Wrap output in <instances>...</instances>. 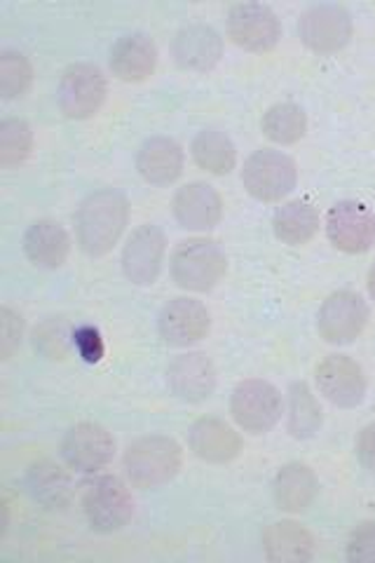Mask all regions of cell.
Wrapping results in <instances>:
<instances>
[{"instance_id":"1","label":"cell","mask_w":375,"mask_h":563,"mask_svg":"<svg viewBox=\"0 0 375 563\" xmlns=\"http://www.w3.org/2000/svg\"><path fill=\"white\" fill-rule=\"evenodd\" d=\"M130 221V202L115 188L89 192L76 211V238L80 250L101 258L109 254Z\"/></svg>"},{"instance_id":"2","label":"cell","mask_w":375,"mask_h":563,"mask_svg":"<svg viewBox=\"0 0 375 563\" xmlns=\"http://www.w3.org/2000/svg\"><path fill=\"white\" fill-rule=\"evenodd\" d=\"M124 472L134 488H159L169 484L184 465V451L172 437L151 434L132 442L124 451Z\"/></svg>"},{"instance_id":"3","label":"cell","mask_w":375,"mask_h":563,"mask_svg":"<svg viewBox=\"0 0 375 563\" xmlns=\"http://www.w3.org/2000/svg\"><path fill=\"white\" fill-rule=\"evenodd\" d=\"M172 279L178 287L195 294H207L219 285L228 271V258L213 240H186L172 254Z\"/></svg>"},{"instance_id":"4","label":"cell","mask_w":375,"mask_h":563,"mask_svg":"<svg viewBox=\"0 0 375 563\" xmlns=\"http://www.w3.org/2000/svg\"><path fill=\"white\" fill-rule=\"evenodd\" d=\"M242 184L249 196L258 202H279L298 184V167L294 157L282 151L263 148L246 157Z\"/></svg>"},{"instance_id":"5","label":"cell","mask_w":375,"mask_h":563,"mask_svg":"<svg viewBox=\"0 0 375 563\" xmlns=\"http://www.w3.org/2000/svg\"><path fill=\"white\" fill-rule=\"evenodd\" d=\"M82 512L97 533H115L134 517V498L118 477H97L82 488Z\"/></svg>"},{"instance_id":"6","label":"cell","mask_w":375,"mask_h":563,"mask_svg":"<svg viewBox=\"0 0 375 563\" xmlns=\"http://www.w3.org/2000/svg\"><path fill=\"white\" fill-rule=\"evenodd\" d=\"M282 395L273 383L261 378L242 380L230 397V413L249 434L271 432L282 418Z\"/></svg>"},{"instance_id":"7","label":"cell","mask_w":375,"mask_h":563,"mask_svg":"<svg viewBox=\"0 0 375 563\" xmlns=\"http://www.w3.org/2000/svg\"><path fill=\"white\" fill-rule=\"evenodd\" d=\"M352 14L335 3H319L300 14L298 35L315 55H335L352 41Z\"/></svg>"},{"instance_id":"8","label":"cell","mask_w":375,"mask_h":563,"mask_svg":"<svg viewBox=\"0 0 375 563\" xmlns=\"http://www.w3.org/2000/svg\"><path fill=\"white\" fill-rule=\"evenodd\" d=\"M106 76L95 64H74L64 70L57 90L59 109L68 120H87L99 113L106 101Z\"/></svg>"},{"instance_id":"9","label":"cell","mask_w":375,"mask_h":563,"mask_svg":"<svg viewBox=\"0 0 375 563\" xmlns=\"http://www.w3.org/2000/svg\"><path fill=\"white\" fill-rule=\"evenodd\" d=\"M371 310L364 298L354 291H335L319 308V336L331 345H348L362 336Z\"/></svg>"},{"instance_id":"10","label":"cell","mask_w":375,"mask_h":563,"mask_svg":"<svg viewBox=\"0 0 375 563\" xmlns=\"http://www.w3.org/2000/svg\"><path fill=\"white\" fill-rule=\"evenodd\" d=\"M230 41L246 52H271L282 38L279 16L263 3H240L228 12Z\"/></svg>"},{"instance_id":"11","label":"cell","mask_w":375,"mask_h":563,"mask_svg":"<svg viewBox=\"0 0 375 563\" xmlns=\"http://www.w3.org/2000/svg\"><path fill=\"white\" fill-rule=\"evenodd\" d=\"M167 252V238L155 223L139 225L122 250V273L132 285L148 287L159 277Z\"/></svg>"},{"instance_id":"12","label":"cell","mask_w":375,"mask_h":563,"mask_svg":"<svg viewBox=\"0 0 375 563\" xmlns=\"http://www.w3.org/2000/svg\"><path fill=\"white\" fill-rule=\"evenodd\" d=\"M115 439L97 422H78L62 442V457L66 465L82 474H95L113 461Z\"/></svg>"},{"instance_id":"13","label":"cell","mask_w":375,"mask_h":563,"mask_svg":"<svg viewBox=\"0 0 375 563\" xmlns=\"http://www.w3.org/2000/svg\"><path fill=\"white\" fill-rule=\"evenodd\" d=\"M327 235L335 250L364 254L375 242V214L356 200L338 202L327 217Z\"/></svg>"},{"instance_id":"14","label":"cell","mask_w":375,"mask_h":563,"mask_svg":"<svg viewBox=\"0 0 375 563\" xmlns=\"http://www.w3.org/2000/svg\"><path fill=\"white\" fill-rule=\"evenodd\" d=\"M317 387L333 407L354 409L366 399V376L362 364L348 355H329L317 366Z\"/></svg>"},{"instance_id":"15","label":"cell","mask_w":375,"mask_h":563,"mask_svg":"<svg viewBox=\"0 0 375 563\" xmlns=\"http://www.w3.org/2000/svg\"><path fill=\"white\" fill-rule=\"evenodd\" d=\"M211 327V314L202 301L195 298H174L157 317V331L167 345L188 347L200 343Z\"/></svg>"},{"instance_id":"16","label":"cell","mask_w":375,"mask_h":563,"mask_svg":"<svg viewBox=\"0 0 375 563\" xmlns=\"http://www.w3.org/2000/svg\"><path fill=\"white\" fill-rule=\"evenodd\" d=\"M172 57L181 70L207 74V70L217 68L223 57L221 33L209 24H188L174 35Z\"/></svg>"},{"instance_id":"17","label":"cell","mask_w":375,"mask_h":563,"mask_svg":"<svg viewBox=\"0 0 375 563\" xmlns=\"http://www.w3.org/2000/svg\"><path fill=\"white\" fill-rule=\"evenodd\" d=\"M217 366L205 352H186L167 366V385L174 397L188 404L207 401L217 390Z\"/></svg>"},{"instance_id":"18","label":"cell","mask_w":375,"mask_h":563,"mask_svg":"<svg viewBox=\"0 0 375 563\" xmlns=\"http://www.w3.org/2000/svg\"><path fill=\"white\" fill-rule=\"evenodd\" d=\"M174 219L186 231L207 233L221 223L223 200L217 188L205 181H192L176 190L174 196Z\"/></svg>"},{"instance_id":"19","label":"cell","mask_w":375,"mask_h":563,"mask_svg":"<svg viewBox=\"0 0 375 563\" xmlns=\"http://www.w3.org/2000/svg\"><path fill=\"white\" fill-rule=\"evenodd\" d=\"M186 155L178 141L169 136H151L136 153V169L151 186H169L184 174Z\"/></svg>"},{"instance_id":"20","label":"cell","mask_w":375,"mask_h":563,"mask_svg":"<svg viewBox=\"0 0 375 563\" xmlns=\"http://www.w3.org/2000/svg\"><path fill=\"white\" fill-rule=\"evenodd\" d=\"M188 446L190 451L205 463L223 465L235 461L242 451V439L221 418H200L192 422L188 432Z\"/></svg>"},{"instance_id":"21","label":"cell","mask_w":375,"mask_h":563,"mask_svg":"<svg viewBox=\"0 0 375 563\" xmlns=\"http://www.w3.org/2000/svg\"><path fill=\"white\" fill-rule=\"evenodd\" d=\"M157 66V47L146 33H128L111 49V70L122 82H144Z\"/></svg>"},{"instance_id":"22","label":"cell","mask_w":375,"mask_h":563,"mask_svg":"<svg viewBox=\"0 0 375 563\" xmlns=\"http://www.w3.org/2000/svg\"><path fill=\"white\" fill-rule=\"evenodd\" d=\"M263 552L275 563H306L315 559L317 540L306 526L296 521H275L263 531Z\"/></svg>"},{"instance_id":"23","label":"cell","mask_w":375,"mask_h":563,"mask_svg":"<svg viewBox=\"0 0 375 563\" xmlns=\"http://www.w3.org/2000/svg\"><path fill=\"white\" fill-rule=\"evenodd\" d=\"M24 252L35 268L57 271L70 254V238L62 223L41 219L29 225L24 235Z\"/></svg>"},{"instance_id":"24","label":"cell","mask_w":375,"mask_h":563,"mask_svg":"<svg viewBox=\"0 0 375 563\" xmlns=\"http://www.w3.org/2000/svg\"><path fill=\"white\" fill-rule=\"evenodd\" d=\"M317 493H319V482L315 477V472L302 463L284 465L273 482L275 505L282 509V512H289V515H300L306 512V509H310Z\"/></svg>"},{"instance_id":"25","label":"cell","mask_w":375,"mask_h":563,"mask_svg":"<svg viewBox=\"0 0 375 563\" xmlns=\"http://www.w3.org/2000/svg\"><path fill=\"white\" fill-rule=\"evenodd\" d=\"M29 496L47 509H64L74 498V482L52 461L33 463L24 477Z\"/></svg>"},{"instance_id":"26","label":"cell","mask_w":375,"mask_h":563,"mask_svg":"<svg viewBox=\"0 0 375 563\" xmlns=\"http://www.w3.org/2000/svg\"><path fill=\"white\" fill-rule=\"evenodd\" d=\"M190 153L198 167L213 176H225L238 165L235 144H232V139L225 132L219 130L198 132L190 144Z\"/></svg>"},{"instance_id":"27","label":"cell","mask_w":375,"mask_h":563,"mask_svg":"<svg viewBox=\"0 0 375 563\" xmlns=\"http://www.w3.org/2000/svg\"><path fill=\"white\" fill-rule=\"evenodd\" d=\"M273 231L284 244H306L319 231V211L308 200H294L275 211Z\"/></svg>"},{"instance_id":"28","label":"cell","mask_w":375,"mask_h":563,"mask_svg":"<svg viewBox=\"0 0 375 563\" xmlns=\"http://www.w3.org/2000/svg\"><path fill=\"white\" fill-rule=\"evenodd\" d=\"M263 134L282 146L298 144L308 132V115L298 103L282 101L271 106L261 120Z\"/></svg>"},{"instance_id":"29","label":"cell","mask_w":375,"mask_h":563,"mask_svg":"<svg viewBox=\"0 0 375 563\" xmlns=\"http://www.w3.org/2000/svg\"><path fill=\"white\" fill-rule=\"evenodd\" d=\"M321 422H324V413H321V407L317 397L312 395L308 383H291L289 385V432L296 439H312Z\"/></svg>"},{"instance_id":"30","label":"cell","mask_w":375,"mask_h":563,"mask_svg":"<svg viewBox=\"0 0 375 563\" xmlns=\"http://www.w3.org/2000/svg\"><path fill=\"white\" fill-rule=\"evenodd\" d=\"M33 148V130L22 118L0 122V165L5 169L20 167Z\"/></svg>"},{"instance_id":"31","label":"cell","mask_w":375,"mask_h":563,"mask_svg":"<svg viewBox=\"0 0 375 563\" xmlns=\"http://www.w3.org/2000/svg\"><path fill=\"white\" fill-rule=\"evenodd\" d=\"M33 82V66L26 55L16 49H5L0 55V97L5 101L20 99Z\"/></svg>"},{"instance_id":"32","label":"cell","mask_w":375,"mask_h":563,"mask_svg":"<svg viewBox=\"0 0 375 563\" xmlns=\"http://www.w3.org/2000/svg\"><path fill=\"white\" fill-rule=\"evenodd\" d=\"M35 350L49 360H62L68 352V327L62 317H49L35 329Z\"/></svg>"},{"instance_id":"33","label":"cell","mask_w":375,"mask_h":563,"mask_svg":"<svg viewBox=\"0 0 375 563\" xmlns=\"http://www.w3.org/2000/svg\"><path fill=\"white\" fill-rule=\"evenodd\" d=\"M22 333L24 322L22 317L8 306L0 308V357L10 360L16 350L22 345Z\"/></svg>"},{"instance_id":"34","label":"cell","mask_w":375,"mask_h":563,"mask_svg":"<svg viewBox=\"0 0 375 563\" xmlns=\"http://www.w3.org/2000/svg\"><path fill=\"white\" fill-rule=\"evenodd\" d=\"M350 563H375V521L356 526L348 540Z\"/></svg>"},{"instance_id":"35","label":"cell","mask_w":375,"mask_h":563,"mask_svg":"<svg viewBox=\"0 0 375 563\" xmlns=\"http://www.w3.org/2000/svg\"><path fill=\"white\" fill-rule=\"evenodd\" d=\"M70 343L76 345L78 355L82 362L87 364H99L103 360V339H101V331L92 324H82L78 327L74 333H70Z\"/></svg>"},{"instance_id":"36","label":"cell","mask_w":375,"mask_h":563,"mask_svg":"<svg viewBox=\"0 0 375 563\" xmlns=\"http://www.w3.org/2000/svg\"><path fill=\"white\" fill-rule=\"evenodd\" d=\"M356 457L368 472L375 474V422H368L356 437Z\"/></svg>"},{"instance_id":"37","label":"cell","mask_w":375,"mask_h":563,"mask_svg":"<svg viewBox=\"0 0 375 563\" xmlns=\"http://www.w3.org/2000/svg\"><path fill=\"white\" fill-rule=\"evenodd\" d=\"M368 291H371L373 301H375V266H373V268H371V273H368Z\"/></svg>"}]
</instances>
